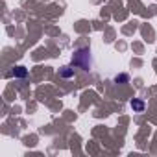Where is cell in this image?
<instances>
[{"instance_id":"obj_1","label":"cell","mask_w":157,"mask_h":157,"mask_svg":"<svg viewBox=\"0 0 157 157\" xmlns=\"http://www.w3.org/2000/svg\"><path fill=\"white\" fill-rule=\"evenodd\" d=\"M91 52H89V48H80L76 54H74V65L76 67H80V68H83V70H89L91 68V56H89Z\"/></svg>"},{"instance_id":"obj_2","label":"cell","mask_w":157,"mask_h":157,"mask_svg":"<svg viewBox=\"0 0 157 157\" xmlns=\"http://www.w3.org/2000/svg\"><path fill=\"white\" fill-rule=\"evenodd\" d=\"M131 107H133V111L140 113V111H144V102H142V100H137V98H133V100H131Z\"/></svg>"},{"instance_id":"obj_3","label":"cell","mask_w":157,"mask_h":157,"mask_svg":"<svg viewBox=\"0 0 157 157\" xmlns=\"http://www.w3.org/2000/svg\"><path fill=\"white\" fill-rule=\"evenodd\" d=\"M13 76H19V78L26 76V68H24V67H17V68L13 70Z\"/></svg>"},{"instance_id":"obj_4","label":"cell","mask_w":157,"mask_h":157,"mask_svg":"<svg viewBox=\"0 0 157 157\" xmlns=\"http://www.w3.org/2000/svg\"><path fill=\"white\" fill-rule=\"evenodd\" d=\"M61 76H65V78H70V76H72V70H70L68 67H65V68L61 70Z\"/></svg>"},{"instance_id":"obj_5","label":"cell","mask_w":157,"mask_h":157,"mask_svg":"<svg viewBox=\"0 0 157 157\" xmlns=\"http://www.w3.org/2000/svg\"><path fill=\"white\" fill-rule=\"evenodd\" d=\"M117 82H128V74H122V76H117Z\"/></svg>"}]
</instances>
